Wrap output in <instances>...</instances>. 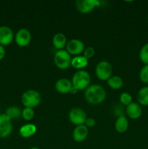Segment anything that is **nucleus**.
Masks as SVG:
<instances>
[{
  "label": "nucleus",
  "mask_w": 148,
  "mask_h": 149,
  "mask_svg": "<svg viewBox=\"0 0 148 149\" xmlns=\"http://www.w3.org/2000/svg\"><path fill=\"white\" fill-rule=\"evenodd\" d=\"M129 127V122L124 115L119 116L115 123V128L119 133H124Z\"/></svg>",
  "instance_id": "obj_18"
},
{
  "label": "nucleus",
  "mask_w": 148,
  "mask_h": 149,
  "mask_svg": "<svg viewBox=\"0 0 148 149\" xmlns=\"http://www.w3.org/2000/svg\"><path fill=\"white\" fill-rule=\"evenodd\" d=\"M22 117L26 121H30L34 117V111L31 108H26L22 110Z\"/></svg>",
  "instance_id": "obj_23"
},
{
  "label": "nucleus",
  "mask_w": 148,
  "mask_h": 149,
  "mask_svg": "<svg viewBox=\"0 0 148 149\" xmlns=\"http://www.w3.org/2000/svg\"><path fill=\"white\" fill-rule=\"evenodd\" d=\"M142 113V109L140 105L135 102H132L126 106V114L132 119H139Z\"/></svg>",
  "instance_id": "obj_13"
},
{
  "label": "nucleus",
  "mask_w": 148,
  "mask_h": 149,
  "mask_svg": "<svg viewBox=\"0 0 148 149\" xmlns=\"http://www.w3.org/2000/svg\"><path fill=\"white\" fill-rule=\"evenodd\" d=\"M85 99L91 105H98L102 103L106 98L105 90L100 84L89 85L85 90Z\"/></svg>",
  "instance_id": "obj_1"
},
{
  "label": "nucleus",
  "mask_w": 148,
  "mask_h": 149,
  "mask_svg": "<svg viewBox=\"0 0 148 149\" xmlns=\"http://www.w3.org/2000/svg\"><path fill=\"white\" fill-rule=\"evenodd\" d=\"M15 39V35L11 28L7 26H0V45L6 46L11 43Z\"/></svg>",
  "instance_id": "obj_11"
},
{
  "label": "nucleus",
  "mask_w": 148,
  "mask_h": 149,
  "mask_svg": "<svg viewBox=\"0 0 148 149\" xmlns=\"http://www.w3.org/2000/svg\"><path fill=\"white\" fill-rule=\"evenodd\" d=\"M67 38L65 35L62 33H57L54 35L52 38V44L55 49L57 50L63 49L67 45Z\"/></svg>",
  "instance_id": "obj_15"
},
{
  "label": "nucleus",
  "mask_w": 148,
  "mask_h": 149,
  "mask_svg": "<svg viewBox=\"0 0 148 149\" xmlns=\"http://www.w3.org/2000/svg\"><path fill=\"white\" fill-rule=\"evenodd\" d=\"M137 100L139 105L148 106V87H144L139 90L137 94Z\"/></svg>",
  "instance_id": "obj_21"
},
{
  "label": "nucleus",
  "mask_w": 148,
  "mask_h": 149,
  "mask_svg": "<svg viewBox=\"0 0 148 149\" xmlns=\"http://www.w3.org/2000/svg\"><path fill=\"white\" fill-rule=\"evenodd\" d=\"M5 55H6L5 48H4V46L0 45V61H1V60L4 58Z\"/></svg>",
  "instance_id": "obj_28"
},
{
  "label": "nucleus",
  "mask_w": 148,
  "mask_h": 149,
  "mask_svg": "<svg viewBox=\"0 0 148 149\" xmlns=\"http://www.w3.org/2000/svg\"><path fill=\"white\" fill-rule=\"evenodd\" d=\"M76 8L81 13L86 14L92 11L94 8L100 6L98 0H77L75 1Z\"/></svg>",
  "instance_id": "obj_7"
},
{
  "label": "nucleus",
  "mask_w": 148,
  "mask_h": 149,
  "mask_svg": "<svg viewBox=\"0 0 148 149\" xmlns=\"http://www.w3.org/2000/svg\"><path fill=\"white\" fill-rule=\"evenodd\" d=\"M71 55L66 49L57 50L54 55V63L58 68L62 70L67 69L71 65Z\"/></svg>",
  "instance_id": "obj_4"
},
{
  "label": "nucleus",
  "mask_w": 148,
  "mask_h": 149,
  "mask_svg": "<svg viewBox=\"0 0 148 149\" xmlns=\"http://www.w3.org/2000/svg\"><path fill=\"white\" fill-rule=\"evenodd\" d=\"M78 90H77L75 87H71V90H70V93H71V94H76V93H78Z\"/></svg>",
  "instance_id": "obj_29"
},
{
  "label": "nucleus",
  "mask_w": 148,
  "mask_h": 149,
  "mask_svg": "<svg viewBox=\"0 0 148 149\" xmlns=\"http://www.w3.org/2000/svg\"><path fill=\"white\" fill-rule=\"evenodd\" d=\"M139 58L145 65H148V43L142 46L139 51Z\"/></svg>",
  "instance_id": "obj_22"
},
{
  "label": "nucleus",
  "mask_w": 148,
  "mask_h": 149,
  "mask_svg": "<svg viewBox=\"0 0 148 149\" xmlns=\"http://www.w3.org/2000/svg\"><path fill=\"white\" fill-rule=\"evenodd\" d=\"M5 114L10 119H17L22 116V110L17 106H12L6 109Z\"/></svg>",
  "instance_id": "obj_19"
},
{
  "label": "nucleus",
  "mask_w": 148,
  "mask_h": 149,
  "mask_svg": "<svg viewBox=\"0 0 148 149\" xmlns=\"http://www.w3.org/2000/svg\"><path fill=\"white\" fill-rule=\"evenodd\" d=\"M72 87L73 84L71 80L65 78L59 79L55 82V90L58 93H62V94H66V93H70V90Z\"/></svg>",
  "instance_id": "obj_14"
},
{
  "label": "nucleus",
  "mask_w": 148,
  "mask_h": 149,
  "mask_svg": "<svg viewBox=\"0 0 148 149\" xmlns=\"http://www.w3.org/2000/svg\"><path fill=\"white\" fill-rule=\"evenodd\" d=\"M120 102L121 104L127 106L132 103L131 95L128 93H122L120 95Z\"/></svg>",
  "instance_id": "obj_24"
},
{
  "label": "nucleus",
  "mask_w": 148,
  "mask_h": 149,
  "mask_svg": "<svg viewBox=\"0 0 148 149\" xmlns=\"http://www.w3.org/2000/svg\"><path fill=\"white\" fill-rule=\"evenodd\" d=\"M139 79L144 83H148V65H145L139 72Z\"/></svg>",
  "instance_id": "obj_25"
},
{
  "label": "nucleus",
  "mask_w": 148,
  "mask_h": 149,
  "mask_svg": "<svg viewBox=\"0 0 148 149\" xmlns=\"http://www.w3.org/2000/svg\"><path fill=\"white\" fill-rule=\"evenodd\" d=\"M15 41L19 47H25L30 44L31 41V33L27 29H20L15 35Z\"/></svg>",
  "instance_id": "obj_9"
},
{
  "label": "nucleus",
  "mask_w": 148,
  "mask_h": 149,
  "mask_svg": "<svg viewBox=\"0 0 148 149\" xmlns=\"http://www.w3.org/2000/svg\"><path fill=\"white\" fill-rule=\"evenodd\" d=\"M41 99V95L37 90H28L22 95L21 102L26 108L33 109L39 106Z\"/></svg>",
  "instance_id": "obj_3"
},
{
  "label": "nucleus",
  "mask_w": 148,
  "mask_h": 149,
  "mask_svg": "<svg viewBox=\"0 0 148 149\" xmlns=\"http://www.w3.org/2000/svg\"><path fill=\"white\" fill-rule=\"evenodd\" d=\"M89 64V60L84 55H77L71 60V66L78 70H82Z\"/></svg>",
  "instance_id": "obj_17"
},
{
  "label": "nucleus",
  "mask_w": 148,
  "mask_h": 149,
  "mask_svg": "<svg viewBox=\"0 0 148 149\" xmlns=\"http://www.w3.org/2000/svg\"><path fill=\"white\" fill-rule=\"evenodd\" d=\"M68 117L70 122L76 126L84 125L87 119L85 111L81 108H73L70 111Z\"/></svg>",
  "instance_id": "obj_6"
},
{
  "label": "nucleus",
  "mask_w": 148,
  "mask_h": 149,
  "mask_svg": "<svg viewBox=\"0 0 148 149\" xmlns=\"http://www.w3.org/2000/svg\"><path fill=\"white\" fill-rule=\"evenodd\" d=\"M37 128L36 126L33 124H26L23 125L20 127L19 130V133L20 136L24 138H28L30 137L33 136L36 132Z\"/></svg>",
  "instance_id": "obj_16"
},
{
  "label": "nucleus",
  "mask_w": 148,
  "mask_h": 149,
  "mask_svg": "<svg viewBox=\"0 0 148 149\" xmlns=\"http://www.w3.org/2000/svg\"><path fill=\"white\" fill-rule=\"evenodd\" d=\"M107 84L113 90H119L123 87V81L118 76H112L107 81Z\"/></svg>",
  "instance_id": "obj_20"
},
{
  "label": "nucleus",
  "mask_w": 148,
  "mask_h": 149,
  "mask_svg": "<svg viewBox=\"0 0 148 149\" xmlns=\"http://www.w3.org/2000/svg\"><path fill=\"white\" fill-rule=\"evenodd\" d=\"M89 134V130L86 125H78L73 132V138L75 142L81 143L86 139Z\"/></svg>",
  "instance_id": "obj_12"
},
{
  "label": "nucleus",
  "mask_w": 148,
  "mask_h": 149,
  "mask_svg": "<svg viewBox=\"0 0 148 149\" xmlns=\"http://www.w3.org/2000/svg\"><path fill=\"white\" fill-rule=\"evenodd\" d=\"M96 76L102 81H107L113 74V67L111 64L106 61H102L97 65L95 68Z\"/></svg>",
  "instance_id": "obj_5"
},
{
  "label": "nucleus",
  "mask_w": 148,
  "mask_h": 149,
  "mask_svg": "<svg viewBox=\"0 0 148 149\" xmlns=\"http://www.w3.org/2000/svg\"><path fill=\"white\" fill-rule=\"evenodd\" d=\"M83 53H84L83 55L89 60V58H91L94 55V54H95V49L92 47H88L85 48Z\"/></svg>",
  "instance_id": "obj_26"
},
{
  "label": "nucleus",
  "mask_w": 148,
  "mask_h": 149,
  "mask_svg": "<svg viewBox=\"0 0 148 149\" xmlns=\"http://www.w3.org/2000/svg\"><path fill=\"white\" fill-rule=\"evenodd\" d=\"M147 20H148V16H147Z\"/></svg>",
  "instance_id": "obj_31"
},
{
  "label": "nucleus",
  "mask_w": 148,
  "mask_h": 149,
  "mask_svg": "<svg viewBox=\"0 0 148 149\" xmlns=\"http://www.w3.org/2000/svg\"><path fill=\"white\" fill-rule=\"evenodd\" d=\"M91 81V77L87 71L84 70H78L72 77L73 87H75L78 90H86L89 86Z\"/></svg>",
  "instance_id": "obj_2"
},
{
  "label": "nucleus",
  "mask_w": 148,
  "mask_h": 149,
  "mask_svg": "<svg viewBox=\"0 0 148 149\" xmlns=\"http://www.w3.org/2000/svg\"><path fill=\"white\" fill-rule=\"evenodd\" d=\"M29 149H40V148H38V147H32V148H30Z\"/></svg>",
  "instance_id": "obj_30"
},
{
  "label": "nucleus",
  "mask_w": 148,
  "mask_h": 149,
  "mask_svg": "<svg viewBox=\"0 0 148 149\" xmlns=\"http://www.w3.org/2000/svg\"><path fill=\"white\" fill-rule=\"evenodd\" d=\"M96 125V121L94 120L93 118H87L86 119V122L84 123V125L87 127H93L94 125Z\"/></svg>",
  "instance_id": "obj_27"
},
{
  "label": "nucleus",
  "mask_w": 148,
  "mask_h": 149,
  "mask_svg": "<svg viewBox=\"0 0 148 149\" xmlns=\"http://www.w3.org/2000/svg\"><path fill=\"white\" fill-rule=\"evenodd\" d=\"M65 47H66L67 52L70 55H73L75 56L81 55L85 49L84 42L78 39H73L68 41Z\"/></svg>",
  "instance_id": "obj_8"
},
{
  "label": "nucleus",
  "mask_w": 148,
  "mask_h": 149,
  "mask_svg": "<svg viewBox=\"0 0 148 149\" xmlns=\"http://www.w3.org/2000/svg\"><path fill=\"white\" fill-rule=\"evenodd\" d=\"M12 131V124L11 119L5 114H0V138H5L11 134Z\"/></svg>",
  "instance_id": "obj_10"
}]
</instances>
